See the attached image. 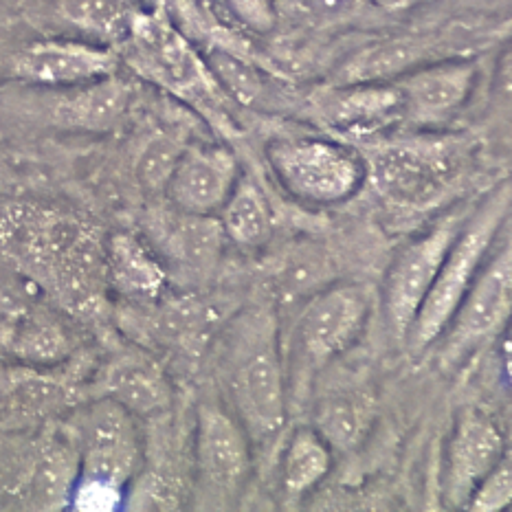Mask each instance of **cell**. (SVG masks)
Returning <instances> with one entry per match:
<instances>
[{
	"instance_id": "3",
	"label": "cell",
	"mask_w": 512,
	"mask_h": 512,
	"mask_svg": "<svg viewBox=\"0 0 512 512\" xmlns=\"http://www.w3.org/2000/svg\"><path fill=\"white\" fill-rule=\"evenodd\" d=\"M119 60L143 82L192 108L222 137L238 135L229 110L233 102L209 71L205 55L161 9L132 14Z\"/></svg>"
},
{
	"instance_id": "7",
	"label": "cell",
	"mask_w": 512,
	"mask_h": 512,
	"mask_svg": "<svg viewBox=\"0 0 512 512\" xmlns=\"http://www.w3.org/2000/svg\"><path fill=\"white\" fill-rule=\"evenodd\" d=\"M363 159L376 194L405 211L442 205L458 178L453 150L429 139L381 143Z\"/></svg>"
},
{
	"instance_id": "15",
	"label": "cell",
	"mask_w": 512,
	"mask_h": 512,
	"mask_svg": "<svg viewBox=\"0 0 512 512\" xmlns=\"http://www.w3.org/2000/svg\"><path fill=\"white\" fill-rule=\"evenodd\" d=\"M506 455V442L497 422L482 409H462L447 444L444 504L462 510L473 488Z\"/></svg>"
},
{
	"instance_id": "8",
	"label": "cell",
	"mask_w": 512,
	"mask_h": 512,
	"mask_svg": "<svg viewBox=\"0 0 512 512\" xmlns=\"http://www.w3.org/2000/svg\"><path fill=\"white\" fill-rule=\"evenodd\" d=\"M512 310V249L510 240L495 244L480 273L436 345L442 370H455L486 341L502 335Z\"/></svg>"
},
{
	"instance_id": "1",
	"label": "cell",
	"mask_w": 512,
	"mask_h": 512,
	"mask_svg": "<svg viewBox=\"0 0 512 512\" xmlns=\"http://www.w3.org/2000/svg\"><path fill=\"white\" fill-rule=\"evenodd\" d=\"M0 251L75 315L97 313L108 280L104 238L86 220L20 205L0 220Z\"/></svg>"
},
{
	"instance_id": "26",
	"label": "cell",
	"mask_w": 512,
	"mask_h": 512,
	"mask_svg": "<svg viewBox=\"0 0 512 512\" xmlns=\"http://www.w3.org/2000/svg\"><path fill=\"white\" fill-rule=\"evenodd\" d=\"M203 55L209 71L214 73L216 82L233 104L238 102L242 106H251L262 97L264 80L260 62L222 49H207Z\"/></svg>"
},
{
	"instance_id": "23",
	"label": "cell",
	"mask_w": 512,
	"mask_h": 512,
	"mask_svg": "<svg viewBox=\"0 0 512 512\" xmlns=\"http://www.w3.org/2000/svg\"><path fill=\"white\" fill-rule=\"evenodd\" d=\"M216 218L225 238L244 251L264 247L273 236L275 218L271 203L264 189L249 174H240L236 187Z\"/></svg>"
},
{
	"instance_id": "25",
	"label": "cell",
	"mask_w": 512,
	"mask_h": 512,
	"mask_svg": "<svg viewBox=\"0 0 512 512\" xmlns=\"http://www.w3.org/2000/svg\"><path fill=\"white\" fill-rule=\"evenodd\" d=\"M77 475H80V455L71 436L53 440L33 466L27 482L29 499L38 508H62L69 504Z\"/></svg>"
},
{
	"instance_id": "27",
	"label": "cell",
	"mask_w": 512,
	"mask_h": 512,
	"mask_svg": "<svg viewBox=\"0 0 512 512\" xmlns=\"http://www.w3.org/2000/svg\"><path fill=\"white\" fill-rule=\"evenodd\" d=\"M11 348L18 356L36 363H55L69 352L64 330L44 317H27L11 332Z\"/></svg>"
},
{
	"instance_id": "9",
	"label": "cell",
	"mask_w": 512,
	"mask_h": 512,
	"mask_svg": "<svg viewBox=\"0 0 512 512\" xmlns=\"http://www.w3.org/2000/svg\"><path fill=\"white\" fill-rule=\"evenodd\" d=\"M471 209H451L420 236L403 244L389 262L383 280V315L392 337L405 341L411 321L425 302L440 266Z\"/></svg>"
},
{
	"instance_id": "31",
	"label": "cell",
	"mask_w": 512,
	"mask_h": 512,
	"mask_svg": "<svg viewBox=\"0 0 512 512\" xmlns=\"http://www.w3.org/2000/svg\"><path fill=\"white\" fill-rule=\"evenodd\" d=\"M185 146L170 137H157L139 159V181L148 189H163L174 168L178 154Z\"/></svg>"
},
{
	"instance_id": "5",
	"label": "cell",
	"mask_w": 512,
	"mask_h": 512,
	"mask_svg": "<svg viewBox=\"0 0 512 512\" xmlns=\"http://www.w3.org/2000/svg\"><path fill=\"white\" fill-rule=\"evenodd\" d=\"M510 214V185L497 187L484 203L469 211L464 225L453 240L440 271L433 280L429 293L422 302L418 315L407 330V345L414 354L433 348V343L449 326L455 308L464 293L480 273L482 264L491 255L499 240V231L508 222Z\"/></svg>"
},
{
	"instance_id": "18",
	"label": "cell",
	"mask_w": 512,
	"mask_h": 512,
	"mask_svg": "<svg viewBox=\"0 0 512 512\" xmlns=\"http://www.w3.org/2000/svg\"><path fill=\"white\" fill-rule=\"evenodd\" d=\"M106 280L130 302H157L168 286V271L146 242L135 233L119 231L104 240Z\"/></svg>"
},
{
	"instance_id": "12",
	"label": "cell",
	"mask_w": 512,
	"mask_h": 512,
	"mask_svg": "<svg viewBox=\"0 0 512 512\" xmlns=\"http://www.w3.org/2000/svg\"><path fill=\"white\" fill-rule=\"evenodd\" d=\"M480 80L473 58H438L394 80L400 93V124L416 130L447 126L469 104Z\"/></svg>"
},
{
	"instance_id": "16",
	"label": "cell",
	"mask_w": 512,
	"mask_h": 512,
	"mask_svg": "<svg viewBox=\"0 0 512 512\" xmlns=\"http://www.w3.org/2000/svg\"><path fill=\"white\" fill-rule=\"evenodd\" d=\"M321 126L348 137H372L400 124V93L394 82L328 84L310 95Z\"/></svg>"
},
{
	"instance_id": "11",
	"label": "cell",
	"mask_w": 512,
	"mask_h": 512,
	"mask_svg": "<svg viewBox=\"0 0 512 512\" xmlns=\"http://www.w3.org/2000/svg\"><path fill=\"white\" fill-rule=\"evenodd\" d=\"M251 438L229 409L205 403L198 407L194 464L200 495L214 506L238 499L251 471Z\"/></svg>"
},
{
	"instance_id": "2",
	"label": "cell",
	"mask_w": 512,
	"mask_h": 512,
	"mask_svg": "<svg viewBox=\"0 0 512 512\" xmlns=\"http://www.w3.org/2000/svg\"><path fill=\"white\" fill-rule=\"evenodd\" d=\"M218 385L251 442L273 438L288 416L284 348L275 306L255 302L233 317L218 350Z\"/></svg>"
},
{
	"instance_id": "13",
	"label": "cell",
	"mask_w": 512,
	"mask_h": 512,
	"mask_svg": "<svg viewBox=\"0 0 512 512\" xmlns=\"http://www.w3.org/2000/svg\"><path fill=\"white\" fill-rule=\"evenodd\" d=\"M242 170L236 152L222 143H192L178 154L163 194L170 207L192 216H218Z\"/></svg>"
},
{
	"instance_id": "19",
	"label": "cell",
	"mask_w": 512,
	"mask_h": 512,
	"mask_svg": "<svg viewBox=\"0 0 512 512\" xmlns=\"http://www.w3.org/2000/svg\"><path fill=\"white\" fill-rule=\"evenodd\" d=\"M159 240L163 255L178 269L203 277L218 266L227 238L216 216H192L170 207L159 225Z\"/></svg>"
},
{
	"instance_id": "10",
	"label": "cell",
	"mask_w": 512,
	"mask_h": 512,
	"mask_svg": "<svg viewBox=\"0 0 512 512\" xmlns=\"http://www.w3.org/2000/svg\"><path fill=\"white\" fill-rule=\"evenodd\" d=\"M69 436L80 455V473L117 486H128L141 466V440L135 414L102 396L71 420Z\"/></svg>"
},
{
	"instance_id": "21",
	"label": "cell",
	"mask_w": 512,
	"mask_h": 512,
	"mask_svg": "<svg viewBox=\"0 0 512 512\" xmlns=\"http://www.w3.org/2000/svg\"><path fill=\"white\" fill-rule=\"evenodd\" d=\"M433 42L429 38H392L370 44L356 51L352 58L339 66L332 84H350V82H394L396 77L416 69L420 64L431 60Z\"/></svg>"
},
{
	"instance_id": "33",
	"label": "cell",
	"mask_w": 512,
	"mask_h": 512,
	"mask_svg": "<svg viewBox=\"0 0 512 512\" xmlns=\"http://www.w3.org/2000/svg\"><path fill=\"white\" fill-rule=\"evenodd\" d=\"M200 3H209V0H200Z\"/></svg>"
},
{
	"instance_id": "29",
	"label": "cell",
	"mask_w": 512,
	"mask_h": 512,
	"mask_svg": "<svg viewBox=\"0 0 512 512\" xmlns=\"http://www.w3.org/2000/svg\"><path fill=\"white\" fill-rule=\"evenodd\" d=\"M512 504V464L504 455L491 471H488L466 502L464 510L471 512H499Z\"/></svg>"
},
{
	"instance_id": "17",
	"label": "cell",
	"mask_w": 512,
	"mask_h": 512,
	"mask_svg": "<svg viewBox=\"0 0 512 512\" xmlns=\"http://www.w3.org/2000/svg\"><path fill=\"white\" fill-rule=\"evenodd\" d=\"M58 91L60 95L49 108L51 124L73 132L115 130L132 102V86L117 77V73L91 84L58 88Z\"/></svg>"
},
{
	"instance_id": "30",
	"label": "cell",
	"mask_w": 512,
	"mask_h": 512,
	"mask_svg": "<svg viewBox=\"0 0 512 512\" xmlns=\"http://www.w3.org/2000/svg\"><path fill=\"white\" fill-rule=\"evenodd\" d=\"M124 491V486L80 473L71 491L69 504L71 508L82 512H110L124 504Z\"/></svg>"
},
{
	"instance_id": "32",
	"label": "cell",
	"mask_w": 512,
	"mask_h": 512,
	"mask_svg": "<svg viewBox=\"0 0 512 512\" xmlns=\"http://www.w3.org/2000/svg\"><path fill=\"white\" fill-rule=\"evenodd\" d=\"M231 16L253 33H269L277 25L275 0H225Z\"/></svg>"
},
{
	"instance_id": "28",
	"label": "cell",
	"mask_w": 512,
	"mask_h": 512,
	"mask_svg": "<svg viewBox=\"0 0 512 512\" xmlns=\"http://www.w3.org/2000/svg\"><path fill=\"white\" fill-rule=\"evenodd\" d=\"M137 9L128 0H66V16L77 27L104 38H124Z\"/></svg>"
},
{
	"instance_id": "6",
	"label": "cell",
	"mask_w": 512,
	"mask_h": 512,
	"mask_svg": "<svg viewBox=\"0 0 512 512\" xmlns=\"http://www.w3.org/2000/svg\"><path fill=\"white\" fill-rule=\"evenodd\" d=\"M264 157L282 192L308 207L348 203L367 181L363 154L335 139L277 137Z\"/></svg>"
},
{
	"instance_id": "22",
	"label": "cell",
	"mask_w": 512,
	"mask_h": 512,
	"mask_svg": "<svg viewBox=\"0 0 512 512\" xmlns=\"http://www.w3.org/2000/svg\"><path fill=\"white\" fill-rule=\"evenodd\" d=\"M374 400L359 385H341L319 398L315 429L332 451H352L363 442L372 427Z\"/></svg>"
},
{
	"instance_id": "14",
	"label": "cell",
	"mask_w": 512,
	"mask_h": 512,
	"mask_svg": "<svg viewBox=\"0 0 512 512\" xmlns=\"http://www.w3.org/2000/svg\"><path fill=\"white\" fill-rule=\"evenodd\" d=\"M119 53L104 44L82 40H40L22 49L14 62L11 73L16 80L29 86L49 88H73L84 86L119 69Z\"/></svg>"
},
{
	"instance_id": "24",
	"label": "cell",
	"mask_w": 512,
	"mask_h": 512,
	"mask_svg": "<svg viewBox=\"0 0 512 512\" xmlns=\"http://www.w3.org/2000/svg\"><path fill=\"white\" fill-rule=\"evenodd\" d=\"M335 462V451L315 427H297L288 438L282 466L280 484L286 499H302L326 480Z\"/></svg>"
},
{
	"instance_id": "4",
	"label": "cell",
	"mask_w": 512,
	"mask_h": 512,
	"mask_svg": "<svg viewBox=\"0 0 512 512\" xmlns=\"http://www.w3.org/2000/svg\"><path fill=\"white\" fill-rule=\"evenodd\" d=\"M372 295L361 284H332L308 299L284 350L288 407L310 394L326 367L361 339Z\"/></svg>"
},
{
	"instance_id": "20",
	"label": "cell",
	"mask_w": 512,
	"mask_h": 512,
	"mask_svg": "<svg viewBox=\"0 0 512 512\" xmlns=\"http://www.w3.org/2000/svg\"><path fill=\"white\" fill-rule=\"evenodd\" d=\"M104 392L137 416L161 414L172 398L168 376L146 354H126L110 363L104 374Z\"/></svg>"
}]
</instances>
